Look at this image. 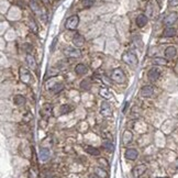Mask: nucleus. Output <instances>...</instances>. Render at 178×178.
<instances>
[{
    "instance_id": "obj_23",
    "label": "nucleus",
    "mask_w": 178,
    "mask_h": 178,
    "mask_svg": "<svg viewBox=\"0 0 178 178\" xmlns=\"http://www.w3.org/2000/svg\"><path fill=\"white\" fill-rule=\"evenodd\" d=\"M27 64L29 65V67H31L32 69H35L37 68V62H35V58L33 57L32 55H30V54H27Z\"/></svg>"
},
{
    "instance_id": "obj_3",
    "label": "nucleus",
    "mask_w": 178,
    "mask_h": 178,
    "mask_svg": "<svg viewBox=\"0 0 178 178\" xmlns=\"http://www.w3.org/2000/svg\"><path fill=\"white\" fill-rule=\"evenodd\" d=\"M79 24V17L78 15H70L69 18H67V20L65 21V27L67 30H70V31H74L76 30Z\"/></svg>"
},
{
    "instance_id": "obj_5",
    "label": "nucleus",
    "mask_w": 178,
    "mask_h": 178,
    "mask_svg": "<svg viewBox=\"0 0 178 178\" xmlns=\"http://www.w3.org/2000/svg\"><path fill=\"white\" fill-rule=\"evenodd\" d=\"M63 53H64V55L67 58H79L82 56L80 51L77 50V49H70V47L65 49Z\"/></svg>"
},
{
    "instance_id": "obj_31",
    "label": "nucleus",
    "mask_w": 178,
    "mask_h": 178,
    "mask_svg": "<svg viewBox=\"0 0 178 178\" xmlns=\"http://www.w3.org/2000/svg\"><path fill=\"white\" fill-rule=\"evenodd\" d=\"M98 163H99L101 167H103V168H108V167H109V162L106 160L105 157H99V158H98Z\"/></svg>"
},
{
    "instance_id": "obj_27",
    "label": "nucleus",
    "mask_w": 178,
    "mask_h": 178,
    "mask_svg": "<svg viewBox=\"0 0 178 178\" xmlns=\"http://www.w3.org/2000/svg\"><path fill=\"white\" fill-rule=\"evenodd\" d=\"M153 63L158 66H165V65H167V59L163 58V57H155L153 59Z\"/></svg>"
},
{
    "instance_id": "obj_12",
    "label": "nucleus",
    "mask_w": 178,
    "mask_h": 178,
    "mask_svg": "<svg viewBox=\"0 0 178 178\" xmlns=\"http://www.w3.org/2000/svg\"><path fill=\"white\" fill-rule=\"evenodd\" d=\"M141 95L143 97H145V98H148V97H152L154 95V88L152 86H148V85H146V86H143L141 88Z\"/></svg>"
},
{
    "instance_id": "obj_35",
    "label": "nucleus",
    "mask_w": 178,
    "mask_h": 178,
    "mask_svg": "<svg viewBox=\"0 0 178 178\" xmlns=\"http://www.w3.org/2000/svg\"><path fill=\"white\" fill-rule=\"evenodd\" d=\"M88 178H99V177L97 176L96 174L94 173V174H91V175H89V176H88Z\"/></svg>"
},
{
    "instance_id": "obj_8",
    "label": "nucleus",
    "mask_w": 178,
    "mask_h": 178,
    "mask_svg": "<svg viewBox=\"0 0 178 178\" xmlns=\"http://www.w3.org/2000/svg\"><path fill=\"white\" fill-rule=\"evenodd\" d=\"M100 113L101 115H103V117H110V115L112 114V109H111V106H110L109 102L103 101V102L101 103Z\"/></svg>"
},
{
    "instance_id": "obj_4",
    "label": "nucleus",
    "mask_w": 178,
    "mask_h": 178,
    "mask_svg": "<svg viewBox=\"0 0 178 178\" xmlns=\"http://www.w3.org/2000/svg\"><path fill=\"white\" fill-rule=\"evenodd\" d=\"M147 170V166L145 164H139L136 166H134L132 169V175L135 178H140Z\"/></svg>"
},
{
    "instance_id": "obj_24",
    "label": "nucleus",
    "mask_w": 178,
    "mask_h": 178,
    "mask_svg": "<svg viewBox=\"0 0 178 178\" xmlns=\"http://www.w3.org/2000/svg\"><path fill=\"white\" fill-rule=\"evenodd\" d=\"M13 103L15 106H23L24 103H25V98L23 96H21V95H15V96L13 97Z\"/></svg>"
},
{
    "instance_id": "obj_18",
    "label": "nucleus",
    "mask_w": 178,
    "mask_h": 178,
    "mask_svg": "<svg viewBox=\"0 0 178 178\" xmlns=\"http://www.w3.org/2000/svg\"><path fill=\"white\" fill-rule=\"evenodd\" d=\"M49 158H50V150L46 147H41L40 148V160L46 162Z\"/></svg>"
},
{
    "instance_id": "obj_6",
    "label": "nucleus",
    "mask_w": 178,
    "mask_h": 178,
    "mask_svg": "<svg viewBox=\"0 0 178 178\" xmlns=\"http://www.w3.org/2000/svg\"><path fill=\"white\" fill-rule=\"evenodd\" d=\"M40 114L43 119H49L50 117H52L53 114V107L50 103H46L42 107L41 111H40Z\"/></svg>"
},
{
    "instance_id": "obj_25",
    "label": "nucleus",
    "mask_w": 178,
    "mask_h": 178,
    "mask_svg": "<svg viewBox=\"0 0 178 178\" xmlns=\"http://www.w3.org/2000/svg\"><path fill=\"white\" fill-rule=\"evenodd\" d=\"M63 89H64V85L61 84V82H55L54 86L52 87V88H50L51 91L54 92V94H58V92H61Z\"/></svg>"
},
{
    "instance_id": "obj_2",
    "label": "nucleus",
    "mask_w": 178,
    "mask_h": 178,
    "mask_svg": "<svg viewBox=\"0 0 178 178\" xmlns=\"http://www.w3.org/2000/svg\"><path fill=\"white\" fill-rule=\"evenodd\" d=\"M122 61H123L125 64L130 65V66H136L139 61H137L136 55L132 53V52H125L122 55Z\"/></svg>"
},
{
    "instance_id": "obj_34",
    "label": "nucleus",
    "mask_w": 178,
    "mask_h": 178,
    "mask_svg": "<svg viewBox=\"0 0 178 178\" xmlns=\"http://www.w3.org/2000/svg\"><path fill=\"white\" fill-rule=\"evenodd\" d=\"M32 119H33V115L31 112H27L25 114H23V121H24L25 123H29Z\"/></svg>"
},
{
    "instance_id": "obj_17",
    "label": "nucleus",
    "mask_w": 178,
    "mask_h": 178,
    "mask_svg": "<svg viewBox=\"0 0 178 178\" xmlns=\"http://www.w3.org/2000/svg\"><path fill=\"white\" fill-rule=\"evenodd\" d=\"M94 173L96 174L97 176L99 178H108V173H107V170H106L103 167H95L94 168Z\"/></svg>"
},
{
    "instance_id": "obj_16",
    "label": "nucleus",
    "mask_w": 178,
    "mask_h": 178,
    "mask_svg": "<svg viewBox=\"0 0 178 178\" xmlns=\"http://www.w3.org/2000/svg\"><path fill=\"white\" fill-rule=\"evenodd\" d=\"M177 55V50L175 46H168L166 50H165V57L166 58H174L175 56Z\"/></svg>"
},
{
    "instance_id": "obj_7",
    "label": "nucleus",
    "mask_w": 178,
    "mask_h": 178,
    "mask_svg": "<svg viewBox=\"0 0 178 178\" xmlns=\"http://www.w3.org/2000/svg\"><path fill=\"white\" fill-rule=\"evenodd\" d=\"M160 76V68H157V67H154V68L150 69V72L147 73V78H148V80L152 82H155Z\"/></svg>"
},
{
    "instance_id": "obj_15",
    "label": "nucleus",
    "mask_w": 178,
    "mask_h": 178,
    "mask_svg": "<svg viewBox=\"0 0 178 178\" xmlns=\"http://www.w3.org/2000/svg\"><path fill=\"white\" fill-rule=\"evenodd\" d=\"M84 150H85L86 153H88L89 155H91V156H99L100 155V150H99V148H97V147H95V146L85 145Z\"/></svg>"
},
{
    "instance_id": "obj_13",
    "label": "nucleus",
    "mask_w": 178,
    "mask_h": 178,
    "mask_svg": "<svg viewBox=\"0 0 178 178\" xmlns=\"http://www.w3.org/2000/svg\"><path fill=\"white\" fill-rule=\"evenodd\" d=\"M133 141V133L130 130H125L122 136V143L124 146H128L131 142Z\"/></svg>"
},
{
    "instance_id": "obj_14",
    "label": "nucleus",
    "mask_w": 178,
    "mask_h": 178,
    "mask_svg": "<svg viewBox=\"0 0 178 178\" xmlns=\"http://www.w3.org/2000/svg\"><path fill=\"white\" fill-rule=\"evenodd\" d=\"M73 44L76 46V47H82V46L85 44V37H82V34L76 33L73 37Z\"/></svg>"
},
{
    "instance_id": "obj_21",
    "label": "nucleus",
    "mask_w": 178,
    "mask_h": 178,
    "mask_svg": "<svg viewBox=\"0 0 178 178\" xmlns=\"http://www.w3.org/2000/svg\"><path fill=\"white\" fill-rule=\"evenodd\" d=\"M102 147L107 152H110V153H112L114 151V144L110 140H105V141L102 142Z\"/></svg>"
},
{
    "instance_id": "obj_20",
    "label": "nucleus",
    "mask_w": 178,
    "mask_h": 178,
    "mask_svg": "<svg viewBox=\"0 0 178 178\" xmlns=\"http://www.w3.org/2000/svg\"><path fill=\"white\" fill-rule=\"evenodd\" d=\"M88 72V68L85 64H77L75 66V73L77 75H85Z\"/></svg>"
},
{
    "instance_id": "obj_11",
    "label": "nucleus",
    "mask_w": 178,
    "mask_h": 178,
    "mask_svg": "<svg viewBox=\"0 0 178 178\" xmlns=\"http://www.w3.org/2000/svg\"><path fill=\"white\" fill-rule=\"evenodd\" d=\"M177 19H178V14L176 13V12H172V13H169L168 15L164 19V24L170 27V25H173L174 23L177 21Z\"/></svg>"
},
{
    "instance_id": "obj_38",
    "label": "nucleus",
    "mask_w": 178,
    "mask_h": 178,
    "mask_svg": "<svg viewBox=\"0 0 178 178\" xmlns=\"http://www.w3.org/2000/svg\"><path fill=\"white\" fill-rule=\"evenodd\" d=\"M155 178H169V177H155Z\"/></svg>"
},
{
    "instance_id": "obj_9",
    "label": "nucleus",
    "mask_w": 178,
    "mask_h": 178,
    "mask_svg": "<svg viewBox=\"0 0 178 178\" xmlns=\"http://www.w3.org/2000/svg\"><path fill=\"white\" fill-rule=\"evenodd\" d=\"M20 78L24 84H30L31 82V75L29 73V70L21 67L20 68Z\"/></svg>"
},
{
    "instance_id": "obj_1",
    "label": "nucleus",
    "mask_w": 178,
    "mask_h": 178,
    "mask_svg": "<svg viewBox=\"0 0 178 178\" xmlns=\"http://www.w3.org/2000/svg\"><path fill=\"white\" fill-rule=\"evenodd\" d=\"M110 78L113 80L114 82L117 84H123L125 82V74L123 73V70L120 68V67H117V68L112 69L111 72V75H110Z\"/></svg>"
},
{
    "instance_id": "obj_28",
    "label": "nucleus",
    "mask_w": 178,
    "mask_h": 178,
    "mask_svg": "<svg viewBox=\"0 0 178 178\" xmlns=\"http://www.w3.org/2000/svg\"><path fill=\"white\" fill-rule=\"evenodd\" d=\"M59 111H61V112H59L61 114H67L72 111V107L69 105H63V106H61Z\"/></svg>"
},
{
    "instance_id": "obj_29",
    "label": "nucleus",
    "mask_w": 178,
    "mask_h": 178,
    "mask_svg": "<svg viewBox=\"0 0 178 178\" xmlns=\"http://www.w3.org/2000/svg\"><path fill=\"white\" fill-rule=\"evenodd\" d=\"M67 66H68L67 59H64V61H59L58 63L56 64V69H65V68H67Z\"/></svg>"
},
{
    "instance_id": "obj_22",
    "label": "nucleus",
    "mask_w": 178,
    "mask_h": 178,
    "mask_svg": "<svg viewBox=\"0 0 178 178\" xmlns=\"http://www.w3.org/2000/svg\"><path fill=\"white\" fill-rule=\"evenodd\" d=\"M176 33H177V31H176V29L173 27H166L164 30V37H173L176 35Z\"/></svg>"
},
{
    "instance_id": "obj_30",
    "label": "nucleus",
    "mask_w": 178,
    "mask_h": 178,
    "mask_svg": "<svg viewBox=\"0 0 178 178\" xmlns=\"http://www.w3.org/2000/svg\"><path fill=\"white\" fill-rule=\"evenodd\" d=\"M90 82H89V80H87V79H85V80H82V82H80V88H82V90H89L90 89Z\"/></svg>"
},
{
    "instance_id": "obj_33",
    "label": "nucleus",
    "mask_w": 178,
    "mask_h": 178,
    "mask_svg": "<svg viewBox=\"0 0 178 178\" xmlns=\"http://www.w3.org/2000/svg\"><path fill=\"white\" fill-rule=\"evenodd\" d=\"M95 1H96V0H82V6H84L85 8H90V7L94 6Z\"/></svg>"
},
{
    "instance_id": "obj_36",
    "label": "nucleus",
    "mask_w": 178,
    "mask_h": 178,
    "mask_svg": "<svg viewBox=\"0 0 178 178\" xmlns=\"http://www.w3.org/2000/svg\"><path fill=\"white\" fill-rule=\"evenodd\" d=\"M178 4V0H173L172 1V6H175V5H177Z\"/></svg>"
},
{
    "instance_id": "obj_26",
    "label": "nucleus",
    "mask_w": 178,
    "mask_h": 178,
    "mask_svg": "<svg viewBox=\"0 0 178 178\" xmlns=\"http://www.w3.org/2000/svg\"><path fill=\"white\" fill-rule=\"evenodd\" d=\"M99 95H100L102 98H105V99H110L112 95L110 94V91L107 89V88H101L100 90H99Z\"/></svg>"
},
{
    "instance_id": "obj_32",
    "label": "nucleus",
    "mask_w": 178,
    "mask_h": 178,
    "mask_svg": "<svg viewBox=\"0 0 178 178\" xmlns=\"http://www.w3.org/2000/svg\"><path fill=\"white\" fill-rule=\"evenodd\" d=\"M29 178H39V173L34 167L29 169Z\"/></svg>"
},
{
    "instance_id": "obj_19",
    "label": "nucleus",
    "mask_w": 178,
    "mask_h": 178,
    "mask_svg": "<svg viewBox=\"0 0 178 178\" xmlns=\"http://www.w3.org/2000/svg\"><path fill=\"white\" fill-rule=\"evenodd\" d=\"M136 25L139 27H143L146 25V23H147V17L144 15V14H140V15H137L136 18Z\"/></svg>"
},
{
    "instance_id": "obj_10",
    "label": "nucleus",
    "mask_w": 178,
    "mask_h": 178,
    "mask_svg": "<svg viewBox=\"0 0 178 178\" xmlns=\"http://www.w3.org/2000/svg\"><path fill=\"white\" fill-rule=\"evenodd\" d=\"M124 156L129 160H135L139 157V152L135 148H128L124 153Z\"/></svg>"
},
{
    "instance_id": "obj_37",
    "label": "nucleus",
    "mask_w": 178,
    "mask_h": 178,
    "mask_svg": "<svg viewBox=\"0 0 178 178\" xmlns=\"http://www.w3.org/2000/svg\"><path fill=\"white\" fill-rule=\"evenodd\" d=\"M128 106H129V102H127V103H125V106H124L123 112H127V108H128Z\"/></svg>"
}]
</instances>
